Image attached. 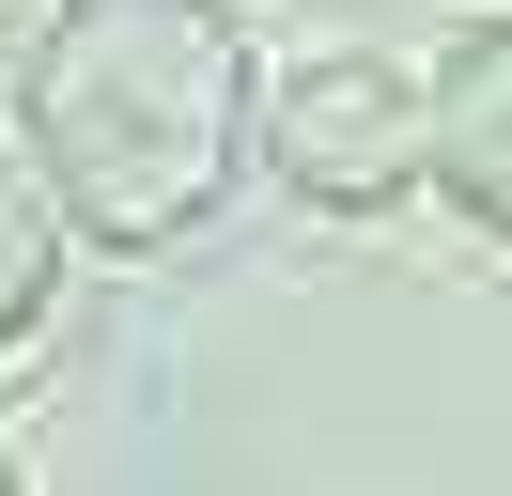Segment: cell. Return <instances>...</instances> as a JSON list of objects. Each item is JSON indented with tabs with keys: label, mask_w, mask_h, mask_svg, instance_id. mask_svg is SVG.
<instances>
[{
	"label": "cell",
	"mask_w": 512,
	"mask_h": 496,
	"mask_svg": "<svg viewBox=\"0 0 512 496\" xmlns=\"http://www.w3.org/2000/svg\"><path fill=\"white\" fill-rule=\"evenodd\" d=\"M16 124H32L47 217L156 248L249 155V47H233L218 0H78V16H47Z\"/></svg>",
	"instance_id": "6da1fadb"
},
{
	"label": "cell",
	"mask_w": 512,
	"mask_h": 496,
	"mask_svg": "<svg viewBox=\"0 0 512 496\" xmlns=\"http://www.w3.org/2000/svg\"><path fill=\"white\" fill-rule=\"evenodd\" d=\"M0 496H16V465H0Z\"/></svg>",
	"instance_id": "5b68a950"
},
{
	"label": "cell",
	"mask_w": 512,
	"mask_h": 496,
	"mask_svg": "<svg viewBox=\"0 0 512 496\" xmlns=\"http://www.w3.org/2000/svg\"><path fill=\"white\" fill-rule=\"evenodd\" d=\"M280 171L311 186V202H388V186L419 171V93L388 78V62H311V78L280 93Z\"/></svg>",
	"instance_id": "7a4b0ae2"
},
{
	"label": "cell",
	"mask_w": 512,
	"mask_h": 496,
	"mask_svg": "<svg viewBox=\"0 0 512 496\" xmlns=\"http://www.w3.org/2000/svg\"><path fill=\"white\" fill-rule=\"evenodd\" d=\"M47 279H63V217H47V186L0 155V341L47 310Z\"/></svg>",
	"instance_id": "277c9868"
},
{
	"label": "cell",
	"mask_w": 512,
	"mask_h": 496,
	"mask_svg": "<svg viewBox=\"0 0 512 496\" xmlns=\"http://www.w3.org/2000/svg\"><path fill=\"white\" fill-rule=\"evenodd\" d=\"M497 124H512V47H497V16L450 47V78H435V109H419V171H450V202L497 233L512 217V155H497Z\"/></svg>",
	"instance_id": "3957f363"
}]
</instances>
